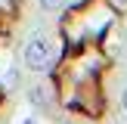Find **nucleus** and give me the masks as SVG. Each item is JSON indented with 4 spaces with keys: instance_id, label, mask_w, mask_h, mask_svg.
Masks as SVG:
<instances>
[{
    "instance_id": "obj_1",
    "label": "nucleus",
    "mask_w": 127,
    "mask_h": 124,
    "mask_svg": "<svg viewBox=\"0 0 127 124\" xmlns=\"http://www.w3.org/2000/svg\"><path fill=\"white\" fill-rule=\"evenodd\" d=\"M22 59H25V65H28L31 71H47V68L53 65V59H56L53 43H50L47 37H31V40L25 43V50H22Z\"/></svg>"
},
{
    "instance_id": "obj_2",
    "label": "nucleus",
    "mask_w": 127,
    "mask_h": 124,
    "mask_svg": "<svg viewBox=\"0 0 127 124\" xmlns=\"http://www.w3.org/2000/svg\"><path fill=\"white\" fill-rule=\"evenodd\" d=\"M47 99H50V93H47V87H43V84H40V87H34V90H31V102H34L37 109H43V105H50Z\"/></svg>"
},
{
    "instance_id": "obj_3",
    "label": "nucleus",
    "mask_w": 127,
    "mask_h": 124,
    "mask_svg": "<svg viewBox=\"0 0 127 124\" xmlns=\"http://www.w3.org/2000/svg\"><path fill=\"white\" fill-rule=\"evenodd\" d=\"M68 3H71V0H40V9H47V12H56V9H65Z\"/></svg>"
},
{
    "instance_id": "obj_4",
    "label": "nucleus",
    "mask_w": 127,
    "mask_h": 124,
    "mask_svg": "<svg viewBox=\"0 0 127 124\" xmlns=\"http://www.w3.org/2000/svg\"><path fill=\"white\" fill-rule=\"evenodd\" d=\"M112 3H115V6H127V0H112Z\"/></svg>"
},
{
    "instance_id": "obj_5",
    "label": "nucleus",
    "mask_w": 127,
    "mask_h": 124,
    "mask_svg": "<svg viewBox=\"0 0 127 124\" xmlns=\"http://www.w3.org/2000/svg\"><path fill=\"white\" fill-rule=\"evenodd\" d=\"M121 102H124V112H127V90H124V99H121Z\"/></svg>"
}]
</instances>
